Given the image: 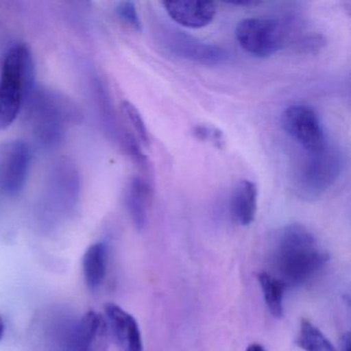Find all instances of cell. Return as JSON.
Returning <instances> with one entry per match:
<instances>
[{"label":"cell","mask_w":351,"mask_h":351,"mask_svg":"<svg viewBox=\"0 0 351 351\" xmlns=\"http://www.w3.org/2000/svg\"><path fill=\"white\" fill-rule=\"evenodd\" d=\"M295 343L305 351H336L322 330L307 319L301 320Z\"/></svg>","instance_id":"obj_16"},{"label":"cell","mask_w":351,"mask_h":351,"mask_svg":"<svg viewBox=\"0 0 351 351\" xmlns=\"http://www.w3.org/2000/svg\"><path fill=\"white\" fill-rule=\"evenodd\" d=\"M238 44L258 58H268L278 52L285 42L282 24L268 18H248L238 23L235 30Z\"/></svg>","instance_id":"obj_6"},{"label":"cell","mask_w":351,"mask_h":351,"mask_svg":"<svg viewBox=\"0 0 351 351\" xmlns=\"http://www.w3.org/2000/svg\"><path fill=\"white\" fill-rule=\"evenodd\" d=\"M295 173L298 195L306 200L319 198L336 182L342 170L340 154L326 145L318 152H306Z\"/></svg>","instance_id":"obj_3"},{"label":"cell","mask_w":351,"mask_h":351,"mask_svg":"<svg viewBox=\"0 0 351 351\" xmlns=\"http://www.w3.org/2000/svg\"><path fill=\"white\" fill-rule=\"evenodd\" d=\"M328 261L313 234L299 223L281 231L272 254L275 278L283 287H295L311 279Z\"/></svg>","instance_id":"obj_1"},{"label":"cell","mask_w":351,"mask_h":351,"mask_svg":"<svg viewBox=\"0 0 351 351\" xmlns=\"http://www.w3.org/2000/svg\"><path fill=\"white\" fill-rule=\"evenodd\" d=\"M162 36L168 50L180 58L206 65L223 64L229 58L223 49L201 42L184 32L170 29L162 32Z\"/></svg>","instance_id":"obj_9"},{"label":"cell","mask_w":351,"mask_h":351,"mask_svg":"<svg viewBox=\"0 0 351 351\" xmlns=\"http://www.w3.org/2000/svg\"><path fill=\"white\" fill-rule=\"evenodd\" d=\"M350 341V335L347 332L342 338V351H351Z\"/></svg>","instance_id":"obj_21"},{"label":"cell","mask_w":351,"mask_h":351,"mask_svg":"<svg viewBox=\"0 0 351 351\" xmlns=\"http://www.w3.org/2000/svg\"><path fill=\"white\" fill-rule=\"evenodd\" d=\"M34 90L32 51L24 44L10 48L0 77V130L11 126Z\"/></svg>","instance_id":"obj_2"},{"label":"cell","mask_w":351,"mask_h":351,"mask_svg":"<svg viewBox=\"0 0 351 351\" xmlns=\"http://www.w3.org/2000/svg\"><path fill=\"white\" fill-rule=\"evenodd\" d=\"M195 134L200 139L210 141H213L215 143H217L219 147H221V143L223 141V136H221V133L219 132V131L208 128V127H196V129H195Z\"/></svg>","instance_id":"obj_19"},{"label":"cell","mask_w":351,"mask_h":351,"mask_svg":"<svg viewBox=\"0 0 351 351\" xmlns=\"http://www.w3.org/2000/svg\"><path fill=\"white\" fill-rule=\"evenodd\" d=\"M258 279L269 311L274 317H282L285 287L278 279L268 272H261L258 275Z\"/></svg>","instance_id":"obj_15"},{"label":"cell","mask_w":351,"mask_h":351,"mask_svg":"<svg viewBox=\"0 0 351 351\" xmlns=\"http://www.w3.org/2000/svg\"><path fill=\"white\" fill-rule=\"evenodd\" d=\"M231 213L241 226H250L254 221L258 209V188L250 180H240L231 195Z\"/></svg>","instance_id":"obj_12"},{"label":"cell","mask_w":351,"mask_h":351,"mask_svg":"<svg viewBox=\"0 0 351 351\" xmlns=\"http://www.w3.org/2000/svg\"><path fill=\"white\" fill-rule=\"evenodd\" d=\"M228 5H236V7H256V5H261L260 1H254V0H246V1H232V3H227Z\"/></svg>","instance_id":"obj_20"},{"label":"cell","mask_w":351,"mask_h":351,"mask_svg":"<svg viewBox=\"0 0 351 351\" xmlns=\"http://www.w3.org/2000/svg\"><path fill=\"white\" fill-rule=\"evenodd\" d=\"M168 16L178 25L191 29L206 27L217 15V5L202 0L164 1Z\"/></svg>","instance_id":"obj_11"},{"label":"cell","mask_w":351,"mask_h":351,"mask_svg":"<svg viewBox=\"0 0 351 351\" xmlns=\"http://www.w3.org/2000/svg\"><path fill=\"white\" fill-rule=\"evenodd\" d=\"M108 248L104 242L92 244L83 256V274L90 291L101 287L108 273Z\"/></svg>","instance_id":"obj_13"},{"label":"cell","mask_w":351,"mask_h":351,"mask_svg":"<svg viewBox=\"0 0 351 351\" xmlns=\"http://www.w3.org/2000/svg\"><path fill=\"white\" fill-rule=\"evenodd\" d=\"M29 119L38 141L53 145L62 138L65 122L73 116L64 100L44 90H34L28 98Z\"/></svg>","instance_id":"obj_4"},{"label":"cell","mask_w":351,"mask_h":351,"mask_svg":"<svg viewBox=\"0 0 351 351\" xmlns=\"http://www.w3.org/2000/svg\"><path fill=\"white\" fill-rule=\"evenodd\" d=\"M152 189L149 182L141 178H134L126 193V205L131 219L138 231L147 225V209L151 202Z\"/></svg>","instance_id":"obj_14"},{"label":"cell","mask_w":351,"mask_h":351,"mask_svg":"<svg viewBox=\"0 0 351 351\" xmlns=\"http://www.w3.org/2000/svg\"><path fill=\"white\" fill-rule=\"evenodd\" d=\"M123 112H124L129 122L132 125L133 129L136 132L139 141L145 147H149L151 141H149V131L145 126V121L143 117L139 114L138 110L128 101H124L122 104Z\"/></svg>","instance_id":"obj_17"},{"label":"cell","mask_w":351,"mask_h":351,"mask_svg":"<svg viewBox=\"0 0 351 351\" xmlns=\"http://www.w3.org/2000/svg\"><path fill=\"white\" fill-rule=\"evenodd\" d=\"M108 337L104 316L89 311L63 324L57 332L56 351H108Z\"/></svg>","instance_id":"obj_5"},{"label":"cell","mask_w":351,"mask_h":351,"mask_svg":"<svg viewBox=\"0 0 351 351\" xmlns=\"http://www.w3.org/2000/svg\"><path fill=\"white\" fill-rule=\"evenodd\" d=\"M246 351H266L265 350L264 347L262 345L256 344V343H254V344H250V346L247 347Z\"/></svg>","instance_id":"obj_22"},{"label":"cell","mask_w":351,"mask_h":351,"mask_svg":"<svg viewBox=\"0 0 351 351\" xmlns=\"http://www.w3.org/2000/svg\"><path fill=\"white\" fill-rule=\"evenodd\" d=\"M116 12L117 15L124 23H126L127 25L130 26L136 32H141V22L134 3H130V1L119 3Z\"/></svg>","instance_id":"obj_18"},{"label":"cell","mask_w":351,"mask_h":351,"mask_svg":"<svg viewBox=\"0 0 351 351\" xmlns=\"http://www.w3.org/2000/svg\"><path fill=\"white\" fill-rule=\"evenodd\" d=\"M5 322H3V316L0 315V340L3 339V335H5Z\"/></svg>","instance_id":"obj_23"},{"label":"cell","mask_w":351,"mask_h":351,"mask_svg":"<svg viewBox=\"0 0 351 351\" xmlns=\"http://www.w3.org/2000/svg\"><path fill=\"white\" fill-rule=\"evenodd\" d=\"M32 152L23 141H9L0 145V191L17 196L23 190L29 173Z\"/></svg>","instance_id":"obj_7"},{"label":"cell","mask_w":351,"mask_h":351,"mask_svg":"<svg viewBox=\"0 0 351 351\" xmlns=\"http://www.w3.org/2000/svg\"><path fill=\"white\" fill-rule=\"evenodd\" d=\"M108 332L120 351H143L141 328L134 316L114 303L104 307Z\"/></svg>","instance_id":"obj_10"},{"label":"cell","mask_w":351,"mask_h":351,"mask_svg":"<svg viewBox=\"0 0 351 351\" xmlns=\"http://www.w3.org/2000/svg\"><path fill=\"white\" fill-rule=\"evenodd\" d=\"M281 125L306 152L322 151L328 145L322 123L309 106H289L281 116Z\"/></svg>","instance_id":"obj_8"}]
</instances>
